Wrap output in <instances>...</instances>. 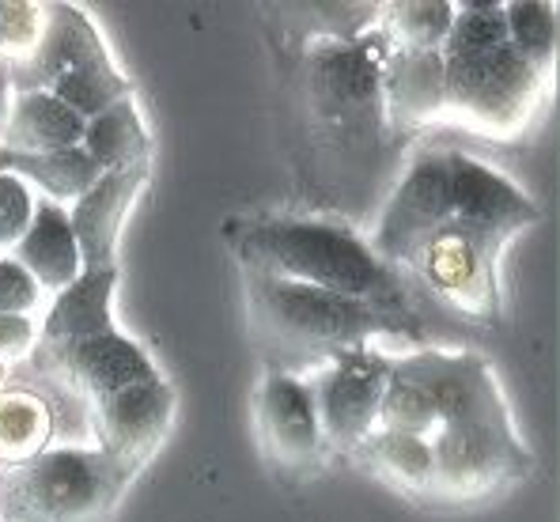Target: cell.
I'll use <instances>...</instances> for the list:
<instances>
[{
  "mask_svg": "<svg viewBox=\"0 0 560 522\" xmlns=\"http://www.w3.org/2000/svg\"><path fill=\"white\" fill-rule=\"evenodd\" d=\"M12 98H15V88H12V69L0 61V132L8 126V114H12Z\"/></svg>",
  "mask_w": 560,
  "mask_h": 522,
  "instance_id": "d6a6232c",
  "label": "cell"
},
{
  "mask_svg": "<svg viewBox=\"0 0 560 522\" xmlns=\"http://www.w3.org/2000/svg\"><path fill=\"white\" fill-rule=\"evenodd\" d=\"M31 356L38 360V368L61 379L88 409L106 402L110 394L126 391V386L148 383V379L163 375L152 363V356H148L129 334H121L118 326L103 329V334H95V337H84V341L49 348V352H38L35 348Z\"/></svg>",
  "mask_w": 560,
  "mask_h": 522,
  "instance_id": "8fae6325",
  "label": "cell"
},
{
  "mask_svg": "<svg viewBox=\"0 0 560 522\" xmlns=\"http://www.w3.org/2000/svg\"><path fill=\"white\" fill-rule=\"evenodd\" d=\"M129 480L98 446H49L0 469V522H106Z\"/></svg>",
  "mask_w": 560,
  "mask_h": 522,
  "instance_id": "277c9868",
  "label": "cell"
},
{
  "mask_svg": "<svg viewBox=\"0 0 560 522\" xmlns=\"http://www.w3.org/2000/svg\"><path fill=\"white\" fill-rule=\"evenodd\" d=\"M114 288H118V265L114 269L80 272L77 285L54 295L46 318L38 322V352L84 341L114 326Z\"/></svg>",
  "mask_w": 560,
  "mask_h": 522,
  "instance_id": "e0dca14e",
  "label": "cell"
},
{
  "mask_svg": "<svg viewBox=\"0 0 560 522\" xmlns=\"http://www.w3.org/2000/svg\"><path fill=\"white\" fill-rule=\"evenodd\" d=\"M46 91L54 98H61L80 121H92L103 111H110L114 103L133 95V80H129L110 57V61H95L77 72H65V77H57Z\"/></svg>",
  "mask_w": 560,
  "mask_h": 522,
  "instance_id": "cb8c5ba5",
  "label": "cell"
},
{
  "mask_svg": "<svg viewBox=\"0 0 560 522\" xmlns=\"http://www.w3.org/2000/svg\"><path fill=\"white\" fill-rule=\"evenodd\" d=\"M440 49H390L383 57V111L394 129H417L443 118Z\"/></svg>",
  "mask_w": 560,
  "mask_h": 522,
  "instance_id": "2e32d148",
  "label": "cell"
},
{
  "mask_svg": "<svg viewBox=\"0 0 560 522\" xmlns=\"http://www.w3.org/2000/svg\"><path fill=\"white\" fill-rule=\"evenodd\" d=\"M49 4L31 0H0V61L8 69H20L38 54L46 35Z\"/></svg>",
  "mask_w": 560,
  "mask_h": 522,
  "instance_id": "f1b7e54d",
  "label": "cell"
},
{
  "mask_svg": "<svg viewBox=\"0 0 560 522\" xmlns=\"http://www.w3.org/2000/svg\"><path fill=\"white\" fill-rule=\"evenodd\" d=\"M383 35L318 38L307 54V95L315 118L345 137H372L383 111Z\"/></svg>",
  "mask_w": 560,
  "mask_h": 522,
  "instance_id": "8992f818",
  "label": "cell"
},
{
  "mask_svg": "<svg viewBox=\"0 0 560 522\" xmlns=\"http://www.w3.org/2000/svg\"><path fill=\"white\" fill-rule=\"evenodd\" d=\"M352 459L364 462L394 492H406L413 500H432V443L428 439L372 432L352 451Z\"/></svg>",
  "mask_w": 560,
  "mask_h": 522,
  "instance_id": "7402d4cb",
  "label": "cell"
},
{
  "mask_svg": "<svg viewBox=\"0 0 560 522\" xmlns=\"http://www.w3.org/2000/svg\"><path fill=\"white\" fill-rule=\"evenodd\" d=\"M232 246L250 272H269L295 285L364 300L386 311H409L398 269L372 254L368 239L334 220L261 217L232 235Z\"/></svg>",
  "mask_w": 560,
  "mask_h": 522,
  "instance_id": "6da1fadb",
  "label": "cell"
},
{
  "mask_svg": "<svg viewBox=\"0 0 560 522\" xmlns=\"http://www.w3.org/2000/svg\"><path fill=\"white\" fill-rule=\"evenodd\" d=\"M84 121L49 91H15L8 126L0 132V148L8 152H65L80 148Z\"/></svg>",
  "mask_w": 560,
  "mask_h": 522,
  "instance_id": "d6986e66",
  "label": "cell"
},
{
  "mask_svg": "<svg viewBox=\"0 0 560 522\" xmlns=\"http://www.w3.org/2000/svg\"><path fill=\"white\" fill-rule=\"evenodd\" d=\"M43 288L38 280L23 269L12 254L0 258V314H23V318H35V311L43 306Z\"/></svg>",
  "mask_w": 560,
  "mask_h": 522,
  "instance_id": "4dcf8cb0",
  "label": "cell"
},
{
  "mask_svg": "<svg viewBox=\"0 0 560 522\" xmlns=\"http://www.w3.org/2000/svg\"><path fill=\"white\" fill-rule=\"evenodd\" d=\"M500 46H508L504 4H477V0L455 4V20L440 46L443 61H469V57L492 54Z\"/></svg>",
  "mask_w": 560,
  "mask_h": 522,
  "instance_id": "4316f807",
  "label": "cell"
},
{
  "mask_svg": "<svg viewBox=\"0 0 560 522\" xmlns=\"http://www.w3.org/2000/svg\"><path fill=\"white\" fill-rule=\"evenodd\" d=\"M546 95V77L534 72L512 46L469 61H443V118L497 140L523 137Z\"/></svg>",
  "mask_w": 560,
  "mask_h": 522,
  "instance_id": "5b68a950",
  "label": "cell"
},
{
  "mask_svg": "<svg viewBox=\"0 0 560 522\" xmlns=\"http://www.w3.org/2000/svg\"><path fill=\"white\" fill-rule=\"evenodd\" d=\"M92 432L98 439V451L121 466L126 474H140L148 459L160 451V443L171 432L175 420V386L167 379H148L133 383L126 391L110 394L88 409Z\"/></svg>",
  "mask_w": 560,
  "mask_h": 522,
  "instance_id": "7c38bea8",
  "label": "cell"
},
{
  "mask_svg": "<svg viewBox=\"0 0 560 522\" xmlns=\"http://www.w3.org/2000/svg\"><path fill=\"white\" fill-rule=\"evenodd\" d=\"M12 258L38 280L43 292H65L69 285H77L84 272V258H80L77 235H72L69 209L54 201L35 205V220H31L27 235L15 243Z\"/></svg>",
  "mask_w": 560,
  "mask_h": 522,
  "instance_id": "ac0fdd59",
  "label": "cell"
},
{
  "mask_svg": "<svg viewBox=\"0 0 560 522\" xmlns=\"http://www.w3.org/2000/svg\"><path fill=\"white\" fill-rule=\"evenodd\" d=\"M451 223V167L447 152H424L409 163L406 178L394 186L372 239V254L383 265L398 269L413 258V251L428 235Z\"/></svg>",
  "mask_w": 560,
  "mask_h": 522,
  "instance_id": "9c48e42d",
  "label": "cell"
},
{
  "mask_svg": "<svg viewBox=\"0 0 560 522\" xmlns=\"http://www.w3.org/2000/svg\"><path fill=\"white\" fill-rule=\"evenodd\" d=\"M258 439L261 451L273 466L288 469V474H311L323 466L326 439L318 428L315 397H311V383L288 371H266L258 386Z\"/></svg>",
  "mask_w": 560,
  "mask_h": 522,
  "instance_id": "4fadbf2b",
  "label": "cell"
},
{
  "mask_svg": "<svg viewBox=\"0 0 560 522\" xmlns=\"http://www.w3.org/2000/svg\"><path fill=\"white\" fill-rule=\"evenodd\" d=\"M455 20V4L447 0H398L383 8L378 35L390 49H440Z\"/></svg>",
  "mask_w": 560,
  "mask_h": 522,
  "instance_id": "d4e9b609",
  "label": "cell"
},
{
  "mask_svg": "<svg viewBox=\"0 0 560 522\" xmlns=\"http://www.w3.org/2000/svg\"><path fill=\"white\" fill-rule=\"evenodd\" d=\"M0 375H4V371H0Z\"/></svg>",
  "mask_w": 560,
  "mask_h": 522,
  "instance_id": "836d02e7",
  "label": "cell"
},
{
  "mask_svg": "<svg viewBox=\"0 0 560 522\" xmlns=\"http://www.w3.org/2000/svg\"><path fill=\"white\" fill-rule=\"evenodd\" d=\"M95 61H110V49H106L92 15L77 4H49L43 46H38V54L27 65L12 69V88L46 91L57 77L77 72Z\"/></svg>",
  "mask_w": 560,
  "mask_h": 522,
  "instance_id": "9a60e30c",
  "label": "cell"
},
{
  "mask_svg": "<svg viewBox=\"0 0 560 522\" xmlns=\"http://www.w3.org/2000/svg\"><path fill=\"white\" fill-rule=\"evenodd\" d=\"M80 148H84L88 160L103 174L148 163V155H152V137H148V126H144V118H140L137 95L121 98V103H114L110 111H103L98 118L84 121V140H80Z\"/></svg>",
  "mask_w": 560,
  "mask_h": 522,
  "instance_id": "44dd1931",
  "label": "cell"
},
{
  "mask_svg": "<svg viewBox=\"0 0 560 522\" xmlns=\"http://www.w3.org/2000/svg\"><path fill=\"white\" fill-rule=\"evenodd\" d=\"M375 432H390V436H417L432 443L435 432H440V413H435L432 397H428L420 386H413L409 379L394 375L386 383L383 405H378V425Z\"/></svg>",
  "mask_w": 560,
  "mask_h": 522,
  "instance_id": "83f0119b",
  "label": "cell"
},
{
  "mask_svg": "<svg viewBox=\"0 0 560 522\" xmlns=\"http://www.w3.org/2000/svg\"><path fill=\"white\" fill-rule=\"evenodd\" d=\"M57 432L54 405L31 386H0V469L23 466L49 451Z\"/></svg>",
  "mask_w": 560,
  "mask_h": 522,
  "instance_id": "603a6c76",
  "label": "cell"
},
{
  "mask_svg": "<svg viewBox=\"0 0 560 522\" xmlns=\"http://www.w3.org/2000/svg\"><path fill=\"white\" fill-rule=\"evenodd\" d=\"M386 383H390V356L378 348H352V352L329 356L326 368L311 383L326 446L352 454L375 432Z\"/></svg>",
  "mask_w": 560,
  "mask_h": 522,
  "instance_id": "ba28073f",
  "label": "cell"
},
{
  "mask_svg": "<svg viewBox=\"0 0 560 522\" xmlns=\"http://www.w3.org/2000/svg\"><path fill=\"white\" fill-rule=\"evenodd\" d=\"M152 178L148 163L126 171H106L103 178L88 189L80 201L69 205V223L77 235L80 258H84V272L114 269V254H118V239L126 228V217L140 197V189Z\"/></svg>",
  "mask_w": 560,
  "mask_h": 522,
  "instance_id": "5bb4252c",
  "label": "cell"
},
{
  "mask_svg": "<svg viewBox=\"0 0 560 522\" xmlns=\"http://www.w3.org/2000/svg\"><path fill=\"white\" fill-rule=\"evenodd\" d=\"M534 459L512 425V409L492 371L477 391L440 413L432 439V500L477 503L530 474Z\"/></svg>",
  "mask_w": 560,
  "mask_h": 522,
  "instance_id": "7a4b0ae2",
  "label": "cell"
},
{
  "mask_svg": "<svg viewBox=\"0 0 560 522\" xmlns=\"http://www.w3.org/2000/svg\"><path fill=\"white\" fill-rule=\"evenodd\" d=\"M497 265V246H489L485 239H477L474 231L458 228V223H443L435 235H428L417 246L413 258L406 262V269L417 272L428 292L440 295L451 311L489 326V322L500 318Z\"/></svg>",
  "mask_w": 560,
  "mask_h": 522,
  "instance_id": "52a82bcc",
  "label": "cell"
},
{
  "mask_svg": "<svg viewBox=\"0 0 560 522\" xmlns=\"http://www.w3.org/2000/svg\"><path fill=\"white\" fill-rule=\"evenodd\" d=\"M0 171L4 174H15L23 178L27 186H43L46 189V201L61 205L69 209L72 201L88 194L103 171L88 160L84 148H65V152H8L0 148Z\"/></svg>",
  "mask_w": 560,
  "mask_h": 522,
  "instance_id": "ffe728a7",
  "label": "cell"
},
{
  "mask_svg": "<svg viewBox=\"0 0 560 522\" xmlns=\"http://www.w3.org/2000/svg\"><path fill=\"white\" fill-rule=\"evenodd\" d=\"M451 167V223L474 231L489 246L504 251L518 231L534 228L541 209L508 174L466 152H447Z\"/></svg>",
  "mask_w": 560,
  "mask_h": 522,
  "instance_id": "30bf717a",
  "label": "cell"
},
{
  "mask_svg": "<svg viewBox=\"0 0 560 522\" xmlns=\"http://www.w3.org/2000/svg\"><path fill=\"white\" fill-rule=\"evenodd\" d=\"M35 189L15 174L0 171V251L12 254L15 243L27 235L31 220H35Z\"/></svg>",
  "mask_w": 560,
  "mask_h": 522,
  "instance_id": "f546056e",
  "label": "cell"
},
{
  "mask_svg": "<svg viewBox=\"0 0 560 522\" xmlns=\"http://www.w3.org/2000/svg\"><path fill=\"white\" fill-rule=\"evenodd\" d=\"M243 277L254 326L288 352H315L329 360L352 348H372L378 337H417V322L409 311H386V306L280 280L269 272L243 269Z\"/></svg>",
  "mask_w": 560,
  "mask_h": 522,
  "instance_id": "3957f363",
  "label": "cell"
},
{
  "mask_svg": "<svg viewBox=\"0 0 560 522\" xmlns=\"http://www.w3.org/2000/svg\"><path fill=\"white\" fill-rule=\"evenodd\" d=\"M508 46L530 65L534 72L549 80L557 65V4L546 0H512L504 4Z\"/></svg>",
  "mask_w": 560,
  "mask_h": 522,
  "instance_id": "484cf974",
  "label": "cell"
},
{
  "mask_svg": "<svg viewBox=\"0 0 560 522\" xmlns=\"http://www.w3.org/2000/svg\"><path fill=\"white\" fill-rule=\"evenodd\" d=\"M38 345V322L23 314H0V371L27 360Z\"/></svg>",
  "mask_w": 560,
  "mask_h": 522,
  "instance_id": "1f68e13d",
  "label": "cell"
}]
</instances>
